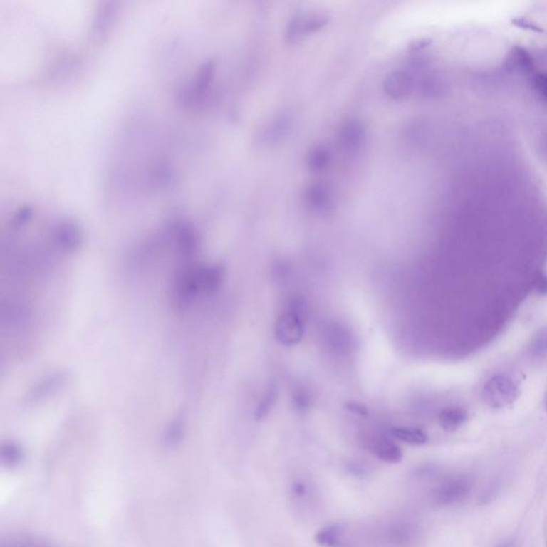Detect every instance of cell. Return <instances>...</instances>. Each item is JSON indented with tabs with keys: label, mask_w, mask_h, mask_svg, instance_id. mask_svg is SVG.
<instances>
[{
	"label": "cell",
	"mask_w": 547,
	"mask_h": 547,
	"mask_svg": "<svg viewBox=\"0 0 547 547\" xmlns=\"http://www.w3.org/2000/svg\"><path fill=\"white\" fill-rule=\"evenodd\" d=\"M414 89V80L405 71H395L384 81V91L395 100L405 98Z\"/></svg>",
	"instance_id": "6"
},
{
	"label": "cell",
	"mask_w": 547,
	"mask_h": 547,
	"mask_svg": "<svg viewBox=\"0 0 547 547\" xmlns=\"http://www.w3.org/2000/svg\"><path fill=\"white\" fill-rule=\"evenodd\" d=\"M390 433L397 439L416 446L424 444L429 439L427 434L418 427H393Z\"/></svg>",
	"instance_id": "11"
},
{
	"label": "cell",
	"mask_w": 547,
	"mask_h": 547,
	"mask_svg": "<svg viewBox=\"0 0 547 547\" xmlns=\"http://www.w3.org/2000/svg\"><path fill=\"white\" fill-rule=\"evenodd\" d=\"M276 397H277V390H276L275 387H271L265 392L264 397H262L258 407H256V412H254L256 419L264 418L269 414V410L275 404Z\"/></svg>",
	"instance_id": "15"
},
{
	"label": "cell",
	"mask_w": 547,
	"mask_h": 547,
	"mask_svg": "<svg viewBox=\"0 0 547 547\" xmlns=\"http://www.w3.org/2000/svg\"><path fill=\"white\" fill-rule=\"evenodd\" d=\"M343 526L333 523V525L327 526L323 528L316 533V542L321 546L325 547H342L344 540Z\"/></svg>",
	"instance_id": "9"
},
{
	"label": "cell",
	"mask_w": 547,
	"mask_h": 547,
	"mask_svg": "<svg viewBox=\"0 0 547 547\" xmlns=\"http://www.w3.org/2000/svg\"><path fill=\"white\" fill-rule=\"evenodd\" d=\"M472 489L468 476H452L442 482L434 493V501L438 506H450L465 499Z\"/></svg>",
	"instance_id": "1"
},
{
	"label": "cell",
	"mask_w": 547,
	"mask_h": 547,
	"mask_svg": "<svg viewBox=\"0 0 547 547\" xmlns=\"http://www.w3.org/2000/svg\"><path fill=\"white\" fill-rule=\"evenodd\" d=\"M330 155L325 147H316L308 157V167L313 172H320L328 166Z\"/></svg>",
	"instance_id": "14"
},
{
	"label": "cell",
	"mask_w": 547,
	"mask_h": 547,
	"mask_svg": "<svg viewBox=\"0 0 547 547\" xmlns=\"http://www.w3.org/2000/svg\"><path fill=\"white\" fill-rule=\"evenodd\" d=\"M467 419V414L461 408H447L439 414V423L447 431L461 427Z\"/></svg>",
	"instance_id": "12"
},
{
	"label": "cell",
	"mask_w": 547,
	"mask_h": 547,
	"mask_svg": "<svg viewBox=\"0 0 547 547\" xmlns=\"http://www.w3.org/2000/svg\"><path fill=\"white\" fill-rule=\"evenodd\" d=\"M418 536L416 526L406 521L389 523L382 529L380 540L387 547H410Z\"/></svg>",
	"instance_id": "4"
},
{
	"label": "cell",
	"mask_w": 547,
	"mask_h": 547,
	"mask_svg": "<svg viewBox=\"0 0 547 547\" xmlns=\"http://www.w3.org/2000/svg\"><path fill=\"white\" fill-rule=\"evenodd\" d=\"M374 454L385 463H399L403 459V452L400 447L391 440L382 438L373 444Z\"/></svg>",
	"instance_id": "8"
},
{
	"label": "cell",
	"mask_w": 547,
	"mask_h": 547,
	"mask_svg": "<svg viewBox=\"0 0 547 547\" xmlns=\"http://www.w3.org/2000/svg\"><path fill=\"white\" fill-rule=\"evenodd\" d=\"M291 120L288 115H281L277 118L273 123L269 124L262 134L260 135L261 142L262 143H275L279 141V139L286 136V132L290 130Z\"/></svg>",
	"instance_id": "10"
},
{
	"label": "cell",
	"mask_w": 547,
	"mask_h": 547,
	"mask_svg": "<svg viewBox=\"0 0 547 547\" xmlns=\"http://www.w3.org/2000/svg\"><path fill=\"white\" fill-rule=\"evenodd\" d=\"M306 203L313 211L327 213L333 207L331 190L324 183H316L310 186L305 192Z\"/></svg>",
	"instance_id": "7"
},
{
	"label": "cell",
	"mask_w": 547,
	"mask_h": 547,
	"mask_svg": "<svg viewBox=\"0 0 547 547\" xmlns=\"http://www.w3.org/2000/svg\"><path fill=\"white\" fill-rule=\"evenodd\" d=\"M446 88L447 85L444 79L432 75V76H427L423 79L420 85V93L427 98H439L446 91Z\"/></svg>",
	"instance_id": "13"
},
{
	"label": "cell",
	"mask_w": 547,
	"mask_h": 547,
	"mask_svg": "<svg viewBox=\"0 0 547 547\" xmlns=\"http://www.w3.org/2000/svg\"><path fill=\"white\" fill-rule=\"evenodd\" d=\"M309 397L306 395V393L298 392L295 395L294 397V405L298 410H303L309 406Z\"/></svg>",
	"instance_id": "18"
},
{
	"label": "cell",
	"mask_w": 547,
	"mask_h": 547,
	"mask_svg": "<svg viewBox=\"0 0 547 547\" xmlns=\"http://www.w3.org/2000/svg\"><path fill=\"white\" fill-rule=\"evenodd\" d=\"M346 407L356 415H360V416H367L368 415L367 407L365 405H361V404L353 402V403H348Z\"/></svg>",
	"instance_id": "19"
},
{
	"label": "cell",
	"mask_w": 547,
	"mask_h": 547,
	"mask_svg": "<svg viewBox=\"0 0 547 547\" xmlns=\"http://www.w3.org/2000/svg\"><path fill=\"white\" fill-rule=\"evenodd\" d=\"M483 397L489 405L500 407L511 403L516 397V387L510 378L495 376L485 384Z\"/></svg>",
	"instance_id": "3"
},
{
	"label": "cell",
	"mask_w": 547,
	"mask_h": 547,
	"mask_svg": "<svg viewBox=\"0 0 547 547\" xmlns=\"http://www.w3.org/2000/svg\"><path fill=\"white\" fill-rule=\"evenodd\" d=\"M365 128L358 120H348L338 132V142L346 152H356L363 145Z\"/></svg>",
	"instance_id": "5"
},
{
	"label": "cell",
	"mask_w": 547,
	"mask_h": 547,
	"mask_svg": "<svg viewBox=\"0 0 547 547\" xmlns=\"http://www.w3.org/2000/svg\"><path fill=\"white\" fill-rule=\"evenodd\" d=\"M496 547H514V542L512 540H506L498 544Z\"/></svg>",
	"instance_id": "21"
},
{
	"label": "cell",
	"mask_w": 547,
	"mask_h": 547,
	"mask_svg": "<svg viewBox=\"0 0 547 547\" xmlns=\"http://www.w3.org/2000/svg\"><path fill=\"white\" fill-rule=\"evenodd\" d=\"M536 92L547 102V73L538 75L534 80Z\"/></svg>",
	"instance_id": "17"
},
{
	"label": "cell",
	"mask_w": 547,
	"mask_h": 547,
	"mask_svg": "<svg viewBox=\"0 0 547 547\" xmlns=\"http://www.w3.org/2000/svg\"><path fill=\"white\" fill-rule=\"evenodd\" d=\"M547 352V329L538 333L531 344V353L536 356H541Z\"/></svg>",
	"instance_id": "16"
},
{
	"label": "cell",
	"mask_w": 547,
	"mask_h": 547,
	"mask_svg": "<svg viewBox=\"0 0 547 547\" xmlns=\"http://www.w3.org/2000/svg\"><path fill=\"white\" fill-rule=\"evenodd\" d=\"M303 316L295 312H284L276 322V338L283 345H296L303 339Z\"/></svg>",
	"instance_id": "2"
},
{
	"label": "cell",
	"mask_w": 547,
	"mask_h": 547,
	"mask_svg": "<svg viewBox=\"0 0 547 547\" xmlns=\"http://www.w3.org/2000/svg\"><path fill=\"white\" fill-rule=\"evenodd\" d=\"M540 147L541 150H542V153L547 157V130L542 135V138H541L540 141Z\"/></svg>",
	"instance_id": "20"
}]
</instances>
